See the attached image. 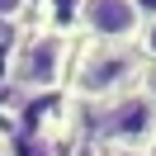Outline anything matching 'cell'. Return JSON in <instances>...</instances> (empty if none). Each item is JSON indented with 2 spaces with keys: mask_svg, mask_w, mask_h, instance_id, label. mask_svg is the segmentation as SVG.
<instances>
[{
  "mask_svg": "<svg viewBox=\"0 0 156 156\" xmlns=\"http://www.w3.org/2000/svg\"><path fill=\"white\" fill-rule=\"evenodd\" d=\"M71 76V38L57 29H33L29 38L14 48L10 80L29 95H52L57 85H66Z\"/></svg>",
  "mask_w": 156,
  "mask_h": 156,
  "instance_id": "6da1fadb",
  "label": "cell"
},
{
  "mask_svg": "<svg viewBox=\"0 0 156 156\" xmlns=\"http://www.w3.org/2000/svg\"><path fill=\"white\" fill-rule=\"evenodd\" d=\"M128 85H137V57L133 48H85L76 57V76L71 90L80 99H118L128 95Z\"/></svg>",
  "mask_w": 156,
  "mask_h": 156,
  "instance_id": "7a4b0ae2",
  "label": "cell"
},
{
  "mask_svg": "<svg viewBox=\"0 0 156 156\" xmlns=\"http://www.w3.org/2000/svg\"><path fill=\"white\" fill-rule=\"evenodd\" d=\"M76 24L99 48H133L142 24H147V14H142L137 0H80Z\"/></svg>",
  "mask_w": 156,
  "mask_h": 156,
  "instance_id": "3957f363",
  "label": "cell"
},
{
  "mask_svg": "<svg viewBox=\"0 0 156 156\" xmlns=\"http://www.w3.org/2000/svg\"><path fill=\"white\" fill-rule=\"evenodd\" d=\"M104 133L114 142H128V147H142L156 137V104L142 95V90H128V95L109 99V114H104Z\"/></svg>",
  "mask_w": 156,
  "mask_h": 156,
  "instance_id": "277c9868",
  "label": "cell"
},
{
  "mask_svg": "<svg viewBox=\"0 0 156 156\" xmlns=\"http://www.w3.org/2000/svg\"><path fill=\"white\" fill-rule=\"evenodd\" d=\"M137 48H142V57H151V62H156V14H147L142 33H137Z\"/></svg>",
  "mask_w": 156,
  "mask_h": 156,
  "instance_id": "5b68a950",
  "label": "cell"
},
{
  "mask_svg": "<svg viewBox=\"0 0 156 156\" xmlns=\"http://www.w3.org/2000/svg\"><path fill=\"white\" fill-rule=\"evenodd\" d=\"M24 5H29V0H0V24L19 19V14H24Z\"/></svg>",
  "mask_w": 156,
  "mask_h": 156,
  "instance_id": "8992f818",
  "label": "cell"
},
{
  "mask_svg": "<svg viewBox=\"0 0 156 156\" xmlns=\"http://www.w3.org/2000/svg\"><path fill=\"white\" fill-rule=\"evenodd\" d=\"M137 90H142V95H147V99L156 104V66L147 71V76H137Z\"/></svg>",
  "mask_w": 156,
  "mask_h": 156,
  "instance_id": "52a82bcc",
  "label": "cell"
},
{
  "mask_svg": "<svg viewBox=\"0 0 156 156\" xmlns=\"http://www.w3.org/2000/svg\"><path fill=\"white\" fill-rule=\"evenodd\" d=\"M0 156H5V142H0Z\"/></svg>",
  "mask_w": 156,
  "mask_h": 156,
  "instance_id": "ba28073f",
  "label": "cell"
}]
</instances>
